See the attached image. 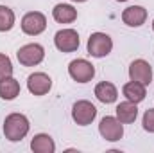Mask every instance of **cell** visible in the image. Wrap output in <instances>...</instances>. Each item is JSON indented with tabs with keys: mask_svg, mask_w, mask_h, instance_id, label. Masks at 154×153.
Masks as SVG:
<instances>
[{
	"mask_svg": "<svg viewBox=\"0 0 154 153\" xmlns=\"http://www.w3.org/2000/svg\"><path fill=\"white\" fill-rule=\"evenodd\" d=\"M68 74L70 77L77 81V83H88L91 81L95 76V67L88 61V60H82V58H77L72 60L70 65H68Z\"/></svg>",
	"mask_w": 154,
	"mask_h": 153,
	"instance_id": "5",
	"label": "cell"
},
{
	"mask_svg": "<svg viewBox=\"0 0 154 153\" xmlns=\"http://www.w3.org/2000/svg\"><path fill=\"white\" fill-rule=\"evenodd\" d=\"M122 94L125 96L127 101H133V103H136V105L142 103V101L145 99V96H147V92H145V85L136 83V81H129V83H125L124 88H122Z\"/></svg>",
	"mask_w": 154,
	"mask_h": 153,
	"instance_id": "15",
	"label": "cell"
},
{
	"mask_svg": "<svg viewBox=\"0 0 154 153\" xmlns=\"http://www.w3.org/2000/svg\"><path fill=\"white\" fill-rule=\"evenodd\" d=\"M16 58H18V61L23 67H34V65H39L43 61L45 49L39 43H27V45H23V47L18 49Z\"/></svg>",
	"mask_w": 154,
	"mask_h": 153,
	"instance_id": "3",
	"label": "cell"
},
{
	"mask_svg": "<svg viewBox=\"0 0 154 153\" xmlns=\"http://www.w3.org/2000/svg\"><path fill=\"white\" fill-rule=\"evenodd\" d=\"M72 2H86V0H72Z\"/></svg>",
	"mask_w": 154,
	"mask_h": 153,
	"instance_id": "21",
	"label": "cell"
},
{
	"mask_svg": "<svg viewBox=\"0 0 154 153\" xmlns=\"http://www.w3.org/2000/svg\"><path fill=\"white\" fill-rule=\"evenodd\" d=\"M142 124H143V130H145V132L154 133V108L145 110L143 119H142Z\"/></svg>",
	"mask_w": 154,
	"mask_h": 153,
	"instance_id": "20",
	"label": "cell"
},
{
	"mask_svg": "<svg viewBox=\"0 0 154 153\" xmlns=\"http://www.w3.org/2000/svg\"><path fill=\"white\" fill-rule=\"evenodd\" d=\"M29 130H31L29 119L23 114H9L4 121V135L11 142L22 141L29 133Z\"/></svg>",
	"mask_w": 154,
	"mask_h": 153,
	"instance_id": "1",
	"label": "cell"
},
{
	"mask_svg": "<svg viewBox=\"0 0 154 153\" xmlns=\"http://www.w3.org/2000/svg\"><path fill=\"white\" fill-rule=\"evenodd\" d=\"M95 97H97L100 103H104V105H111V103H115L116 97H118V90H116V86L113 83H109V81H100V83L95 86Z\"/></svg>",
	"mask_w": 154,
	"mask_h": 153,
	"instance_id": "12",
	"label": "cell"
},
{
	"mask_svg": "<svg viewBox=\"0 0 154 153\" xmlns=\"http://www.w3.org/2000/svg\"><path fill=\"white\" fill-rule=\"evenodd\" d=\"M147 20V9L142 5H129L122 11V22L129 27H140Z\"/></svg>",
	"mask_w": 154,
	"mask_h": 153,
	"instance_id": "11",
	"label": "cell"
},
{
	"mask_svg": "<svg viewBox=\"0 0 154 153\" xmlns=\"http://www.w3.org/2000/svg\"><path fill=\"white\" fill-rule=\"evenodd\" d=\"M152 31H154V20H152Z\"/></svg>",
	"mask_w": 154,
	"mask_h": 153,
	"instance_id": "23",
	"label": "cell"
},
{
	"mask_svg": "<svg viewBox=\"0 0 154 153\" xmlns=\"http://www.w3.org/2000/svg\"><path fill=\"white\" fill-rule=\"evenodd\" d=\"M129 77L131 81L142 83V85H149L152 81V67L151 63H147L145 60H134L129 65Z\"/></svg>",
	"mask_w": 154,
	"mask_h": 153,
	"instance_id": "9",
	"label": "cell"
},
{
	"mask_svg": "<svg viewBox=\"0 0 154 153\" xmlns=\"http://www.w3.org/2000/svg\"><path fill=\"white\" fill-rule=\"evenodd\" d=\"M20 25H22V31H23L25 34H29V36H38V34H41V33L47 29V18H45V15L39 13V11H31V13L23 15Z\"/></svg>",
	"mask_w": 154,
	"mask_h": 153,
	"instance_id": "6",
	"label": "cell"
},
{
	"mask_svg": "<svg viewBox=\"0 0 154 153\" xmlns=\"http://www.w3.org/2000/svg\"><path fill=\"white\" fill-rule=\"evenodd\" d=\"M52 16L57 24H72L77 18V9L70 4H57L52 9Z\"/></svg>",
	"mask_w": 154,
	"mask_h": 153,
	"instance_id": "14",
	"label": "cell"
},
{
	"mask_svg": "<svg viewBox=\"0 0 154 153\" xmlns=\"http://www.w3.org/2000/svg\"><path fill=\"white\" fill-rule=\"evenodd\" d=\"M116 2H127V0H116Z\"/></svg>",
	"mask_w": 154,
	"mask_h": 153,
	"instance_id": "22",
	"label": "cell"
},
{
	"mask_svg": "<svg viewBox=\"0 0 154 153\" xmlns=\"http://www.w3.org/2000/svg\"><path fill=\"white\" fill-rule=\"evenodd\" d=\"M54 45L61 52H74L79 49V34L74 29H61L54 34Z\"/></svg>",
	"mask_w": 154,
	"mask_h": 153,
	"instance_id": "8",
	"label": "cell"
},
{
	"mask_svg": "<svg viewBox=\"0 0 154 153\" xmlns=\"http://www.w3.org/2000/svg\"><path fill=\"white\" fill-rule=\"evenodd\" d=\"M13 76V63L7 54H0V79Z\"/></svg>",
	"mask_w": 154,
	"mask_h": 153,
	"instance_id": "19",
	"label": "cell"
},
{
	"mask_svg": "<svg viewBox=\"0 0 154 153\" xmlns=\"http://www.w3.org/2000/svg\"><path fill=\"white\" fill-rule=\"evenodd\" d=\"M99 133L102 135V139H106V141H109V142H115V141H120V139H122V135H124V126H122V122H120L116 117L106 115V117L100 119Z\"/></svg>",
	"mask_w": 154,
	"mask_h": 153,
	"instance_id": "7",
	"label": "cell"
},
{
	"mask_svg": "<svg viewBox=\"0 0 154 153\" xmlns=\"http://www.w3.org/2000/svg\"><path fill=\"white\" fill-rule=\"evenodd\" d=\"M113 40L106 33H93L88 38V54L93 58H104L111 52Z\"/></svg>",
	"mask_w": 154,
	"mask_h": 153,
	"instance_id": "2",
	"label": "cell"
},
{
	"mask_svg": "<svg viewBox=\"0 0 154 153\" xmlns=\"http://www.w3.org/2000/svg\"><path fill=\"white\" fill-rule=\"evenodd\" d=\"M97 117V108L93 103L86 101V99H81L75 101L74 106H72V119L75 121L79 126H88L95 121Z\"/></svg>",
	"mask_w": 154,
	"mask_h": 153,
	"instance_id": "4",
	"label": "cell"
},
{
	"mask_svg": "<svg viewBox=\"0 0 154 153\" xmlns=\"http://www.w3.org/2000/svg\"><path fill=\"white\" fill-rule=\"evenodd\" d=\"M138 117V108H136V103L133 101H124L120 105H116V119L122 122V124H129V122H134Z\"/></svg>",
	"mask_w": 154,
	"mask_h": 153,
	"instance_id": "16",
	"label": "cell"
},
{
	"mask_svg": "<svg viewBox=\"0 0 154 153\" xmlns=\"http://www.w3.org/2000/svg\"><path fill=\"white\" fill-rule=\"evenodd\" d=\"M18 94H20V83H18L13 76L0 79V97H2V99L11 101V99H14Z\"/></svg>",
	"mask_w": 154,
	"mask_h": 153,
	"instance_id": "17",
	"label": "cell"
},
{
	"mask_svg": "<svg viewBox=\"0 0 154 153\" xmlns=\"http://www.w3.org/2000/svg\"><path fill=\"white\" fill-rule=\"evenodd\" d=\"M27 88L34 96H45L52 88V79L45 72H34L27 77Z\"/></svg>",
	"mask_w": 154,
	"mask_h": 153,
	"instance_id": "10",
	"label": "cell"
},
{
	"mask_svg": "<svg viewBox=\"0 0 154 153\" xmlns=\"http://www.w3.org/2000/svg\"><path fill=\"white\" fill-rule=\"evenodd\" d=\"M31 150L34 153H54L56 151V142L48 133H38L31 141Z\"/></svg>",
	"mask_w": 154,
	"mask_h": 153,
	"instance_id": "13",
	"label": "cell"
},
{
	"mask_svg": "<svg viewBox=\"0 0 154 153\" xmlns=\"http://www.w3.org/2000/svg\"><path fill=\"white\" fill-rule=\"evenodd\" d=\"M14 13L7 5H0V33L11 31L14 27Z\"/></svg>",
	"mask_w": 154,
	"mask_h": 153,
	"instance_id": "18",
	"label": "cell"
}]
</instances>
